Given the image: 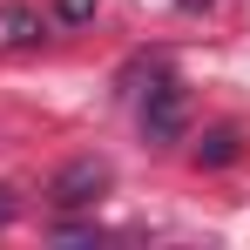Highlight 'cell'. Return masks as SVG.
Listing matches in <instances>:
<instances>
[{
	"mask_svg": "<svg viewBox=\"0 0 250 250\" xmlns=\"http://www.w3.org/2000/svg\"><path fill=\"white\" fill-rule=\"evenodd\" d=\"M108 176H115V169L102 163V156H75L68 169H54V183H47V203H54V209H88L102 189H108Z\"/></svg>",
	"mask_w": 250,
	"mask_h": 250,
	"instance_id": "1",
	"label": "cell"
},
{
	"mask_svg": "<svg viewBox=\"0 0 250 250\" xmlns=\"http://www.w3.org/2000/svg\"><path fill=\"white\" fill-rule=\"evenodd\" d=\"M183 122H189L183 88H176V82H156V88H149V102H142V135H149V142H176Z\"/></svg>",
	"mask_w": 250,
	"mask_h": 250,
	"instance_id": "2",
	"label": "cell"
},
{
	"mask_svg": "<svg viewBox=\"0 0 250 250\" xmlns=\"http://www.w3.org/2000/svg\"><path fill=\"white\" fill-rule=\"evenodd\" d=\"M196 156H203V163H230V156H237V135H230V128H209Z\"/></svg>",
	"mask_w": 250,
	"mask_h": 250,
	"instance_id": "3",
	"label": "cell"
},
{
	"mask_svg": "<svg viewBox=\"0 0 250 250\" xmlns=\"http://www.w3.org/2000/svg\"><path fill=\"white\" fill-rule=\"evenodd\" d=\"M88 14H95V0H54V21H68V27L88 21Z\"/></svg>",
	"mask_w": 250,
	"mask_h": 250,
	"instance_id": "4",
	"label": "cell"
},
{
	"mask_svg": "<svg viewBox=\"0 0 250 250\" xmlns=\"http://www.w3.org/2000/svg\"><path fill=\"white\" fill-rule=\"evenodd\" d=\"M7 41H34V14L14 7V14H7Z\"/></svg>",
	"mask_w": 250,
	"mask_h": 250,
	"instance_id": "5",
	"label": "cell"
},
{
	"mask_svg": "<svg viewBox=\"0 0 250 250\" xmlns=\"http://www.w3.org/2000/svg\"><path fill=\"white\" fill-rule=\"evenodd\" d=\"M14 209H21V203H14V189H0V230L14 223Z\"/></svg>",
	"mask_w": 250,
	"mask_h": 250,
	"instance_id": "6",
	"label": "cell"
},
{
	"mask_svg": "<svg viewBox=\"0 0 250 250\" xmlns=\"http://www.w3.org/2000/svg\"><path fill=\"white\" fill-rule=\"evenodd\" d=\"M183 7H209V0H183Z\"/></svg>",
	"mask_w": 250,
	"mask_h": 250,
	"instance_id": "7",
	"label": "cell"
}]
</instances>
